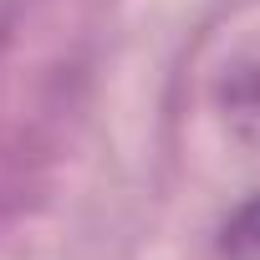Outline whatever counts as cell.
Wrapping results in <instances>:
<instances>
[{
	"instance_id": "1",
	"label": "cell",
	"mask_w": 260,
	"mask_h": 260,
	"mask_svg": "<svg viewBox=\"0 0 260 260\" xmlns=\"http://www.w3.org/2000/svg\"><path fill=\"white\" fill-rule=\"evenodd\" d=\"M219 250H224V260H260V194L245 199V204L224 219Z\"/></svg>"
}]
</instances>
